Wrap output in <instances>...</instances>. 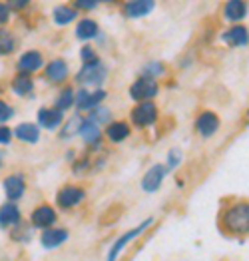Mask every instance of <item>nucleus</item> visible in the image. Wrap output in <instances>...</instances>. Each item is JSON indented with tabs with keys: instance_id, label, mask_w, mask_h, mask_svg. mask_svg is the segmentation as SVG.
I'll return each instance as SVG.
<instances>
[{
	"instance_id": "c9c22d12",
	"label": "nucleus",
	"mask_w": 249,
	"mask_h": 261,
	"mask_svg": "<svg viewBox=\"0 0 249 261\" xmlns=\"http://www.w3.org/2000/svg\"><path fill=\"white\" fill-rule=\"evenodd\" d=\"M88 90H80L78 94H76V104H78V108L84 110V106H86V102H88Z\"/></svg>"
},
{
	"instance_id": "6ab92c4d",
	"label": "nucleus",
	"mask_w": 249,
	"mask_h": 261,
	"mask_svg": "<svg viewBox=\"0 0 249 261\" xmlns=\"http://www.w3.org/2000/svg\"><path fill=\"white\" fill-rule=\"evenodd\" d=\"M20 221V210L14 203H4L0 205V227H10L18 225Z\"/></svg>"
},
{
	"instance_id": "7ed1b4c3",
	"label": "nucleus",
	"mask_w": 249,
	"mask_h": 261,
	"mask_svg": "<svg viewBox=\"0 0 249 261\" xmlns=\"http://www.w3.org/2000/svg\"><path fill=\"white\" fill-rule=\"evenodd\" d=\"M193 130L200 138L209 140V138H213L217 132L222 130V120H219V116L215 112L204 110V112L198 114V118L193 122Z\"/></svg>"
},
{
	"instance_id": "20e7f679",
	"label": "nucleus",
	"mask_w": 249,
	"mask_h": 261,
	"mask_svg": "<svg viewBox=\"0 0 249 261\" xmlns=\"http://www.w3.org/2000/svg\"><path fill=\"white\" fill-rule=\"evenodd\" d=\"M159 92V84L158 80L150 78V76H142L137 78L136 82L130 86V98L132 100H137L140 104L142 102H152Z\"/></svg>"
},
{
	"instance_id": "a211bd4d",
	"label": "nucleus",
	"mask_w": 249,
	"mask_h": 261,
	"mask_svg": "<svg viewBox=\"0 0 249 261\" xmlns=\"http://www.w3.org/2000/svg\"><path fill=\"white\" fill-rule=\"evenodd\" d=\"M68 76V64L64 60H52L46 66V78L50 82H64Z\"/></svg>"
},
{
	"instance_id": "ddd939ff",
	"label": "nucleus",
	"mask_w": 249,
	"mask_h": 261,
	"mask_svg": "<svg viewBox=\"0 0 249 261\" xmlns=\"http://www.w3.org/2000/svg\"><path fill=\"white\" fill-rule=\"evenodd\" d=\"M154 8H156L154 0H132L124 6V12L128 18H142V16H148Z\"/></svg>"
},
{
	"instance_id": "f704fd0d",
	"label": "nucleus",
	"mask_w": 249,
	"mask_h": 261,
	"mask_svg": "<svg viewBox=\"0 0 249 261\" xmlns=\"http://www.w3.org/2000/svg\"><path fill=\"white\" fill-rule=\"evenodd\" d=\"M8 20H10V6L0 2V26H4Z\"/></svg>"
},
{
	"instance_id": "f03ea898",
	"label": "nucleus",
	"mask_w": 249,
	"mask_h": 261,
	"mask_svg": "<svg viewBox=\"0 0 249 261\" xmlns=\"http://www.w3.org/2000/svg\"><path fill=\"white\" fill-rule=\"evenodd\" d=\"M154 225V218H148V219H144L140 225H136V227H132L130 231H126L120 240H116L114 241V245L110 247V251H108V261H118V257H120V253L132 243V241L136 240V238H140L144 231H148L150 227Z\"/></svg>"
},
{
	"instance_id": "aec40b11",
	"label": "nucleus",
	"mask_w": 249,
	"mask_h": 261,
	"mask_svg": "<svg viewBox=\"0 0 249 261\" xmlns=\"http://www.w3.org/2000/svg\"><path fill=\"white\" fill-rule=\"evenodd\" d=\"M76 16H78V12L72 8V6H66V4H60V6H56L54 8V12H52V18L56 24H60V26H66L70 22L76 20Z\"/></svg>"
},
{
	"instance_id": "f3484780",
	"label": "nucleus",
	"mask_w": 249,
	"mask_h": 261,
	"mask_svg": "<svg viewBox=\"0 0 249 261\" xmlns=\"http://www.w3.org/2000/svg\"><path fill=\"white\" fill-rule=\"evenodd\" d=\"M40 240L46 249H56L68 241V231L66 229H46Z\"/></svg>"
},
{
	"instance_id": "5701e85b",
	"label": "nucleus",
	"mask_w": 249,
	"mask_h": 261,
	"mask_svg": "<svg viewBox=\"0 0 249 261\" xmlns=\"http://www.w3.org/2000/svg\"><path fill=\"white\" fill-rule=\"evenodd\" d=\"M12 90L18 94V96H28V94H32V90H34V80L30 78V76H26V74H20V76H16L14 80H12Z\"/></svg>"
},
{
	"instance_id": "cd10ccee",
	"label": "nucleus",
	"mask_w": 249,
	"mask_h": 261,
	"mask_svg": "<svg viewBox=\"0 0 249 261\" xmlns=\"http://www.w3.org/2000/svg\"><path fill=\"white\" fill-rule=\"evenodd\" d=\"M165 74V66L161 64V62H150V64H146L144 68V76H150V78H159V76H163Z\"/></svg>"
},
{
	"instance_id": "e433bc0d",
	"label": "nucleus",
	"mask_w": 249,
	"mask_h": 261,
	"mask_svg": "<svg viewBox=\"0 0 249 261\" xmlns=\"http://www.w3.org/2000/svg\"><path fill=\"white\" fill-rule=\"evenodd\" d=\"M96 6H98L96 0H78V2H76V8H80V10H92V8H96Z\"/></svg>"
},
{
	"instance_id": "bb28decb",
	"label": "nucleus",
	"mask_w": 249,
	"mask_h": 261,
	"mask_svg": "<svg viewBox=\"0 0 249 261\" xmlns=\"http://www.w3.org/2000/svg\"><path fill=\"white\" fill-rule=\"evenodd\" d=\"M74 100H76V96H74L72 88H66V90L60 94V98L56 100V108L60 110V112H66V110L74 104Z\"/></svg>"
},
{
	"instance_id": "2eb2a0df",
	"label": "nucleus",
	"mask_w": 249,
	"mask_h": 261,
	"mask_svg": "<svg viewBox=\"0 0 249 261\" xmlns=\"http://www.w3.org/2000/svg\"><path fill=\"white\" fill-rule=\"evenodd\" d=\"M62 118L64 114L58 108H42L38 112V124L44 130H56L62 124Z\"/></svg>"
},
{
	"instance_id": "423d86ee",
	"label": "nucleus",
	"mask_w": 249,
	"mask_h": 261,
	"mask_svg": "<svg viewBox=\"0 0 249 261\" xmlns=\"http://www.w3.org/2000/svg\"><path fill=\"white\" fill-rule=\"evenodd\" d=\"M222 42L227 44L229 48H247L249 46V28L243 24H235L229 26L227 30H224L219 34Z\"/></svg>"
},
{
	"instance_id": "0eeeda50",
	"label": "nucleus",
	"mask_w": 249,
	"mask_h": 261,
	"mask_svg": "<svg viewBox=\"0 0 249 261\" xmlns=\"http://www.w3.org/2000/svg\"><path fill=\"white\" fill-rule=\"evenodd\" d=\"M158 120V106L154 102H142L132 110V122L137 128H148Z\"/></svg>"
},
{
	"instance_id": "1a4fd4ad",
	"label": "nucleus",
	"mask_w": 249,
	"mask_h": 261,
	"mask_svg": "<svg viewBox=\"0 0 249 261\" xmlns=\"http://www.w3.org/2000/svg\"><path fill=\"white\" fill-rule=\"evenodd\" d=\"M165 175H168V168H165L163 164L152 166V168L144 174V177H142V190L148 192V194H156L159 188H161Z\"/></svg>"
},
{
	"instance_id": "7c9ffc66",
	"label": "nucleus",
	"mask_w": 249,
	"mask_h": 261,
	"mask_svg": "<svg viewBox=\"0 0 249 261\" xmlns=\"http://www.w3.org/2000/svg\"><path fill=\"white\" fill-rule=\"evenodd\" d=\"M108 120H110V110L94 108V112H90V122L96 124V126H100V124H104V122H108Z\"/></svg>"
},
{
	"instance_id": "473e14b6",
	"label": "nucleus",
	"mask_w": 249,
	"mask_h": 261,
	"mask_svg": "<svg viewBox=\"0 0 249 261\" xmlns=\"http://www.w3.org/2000/svg\"><path fill=\"white\" fill-rule=\"evenodd\" d=\"M80 58H82V62H84V64H90V62H96V60H98V58H96V52H94V48H92V46H84V48H82Z\"/></svg>"
},
{
	"instance_id": "2f4dec72",
	"label": "nucleus",
	"mask_w": 249,
	"mask_h": 261,
	"mask_svg": "<svg viewBox=\"0 0 249 261\" xmlns=\"http://www.w3.org/2000/svg\"><path fill=\"white\" fill-rule=\"evenodd\" d=\"M12 116H14L12 106H10V104H6L4 100H0V126H4Z\"/></svg>"
},
{
	"instance_id": "dca6fc26",
	"label": "nucleus",
	"mask_w": 249,
	"mask_h": 261,
	"mask_svg": "<svg viewBox=\"0 0 249 261\" xmlns=\"http://www.w3.org/2000/svg\"><path fill=\"white\" fill-rule=\"evenodd\" d=\"M12 136H16V140H20L24 144H36L40 140V128L34 126V124L24 122V124L16 126V130L12 132Z\"/></svg>"
},
{
	"instance_id": "f8f14e48",
	"label": "nucleus",
	"mask_w": 249,
	"mask_h": 261,
	"mask_svg": "<svg viewBox=\"0 0 249 261\" xmlns=\"http://www.w3.org/2000/svg\"><path fill=\"white\" fill-rule=\"evenodd\" d=\"M32 225L34 227H42V229H50V225L52 223H56V212H54V207H50V205H38L34 212H32Z\"/></svg>"
},
{
	"instance_id": "4468645a",
	"label": "nucleus",
	"mask_w": 249,
	"mask_h": 261,
	"mask_svg": "<svg viewBox=\"0 0 249 261\" xmlns=\"http://www.w3.org/2000/svg\"><path fill=\"white\" fill-rule=\"evenodd\" d=\"M4 192L8 199H20L26 192V181L22 174H12L4 179Z\"/></svg>"
},
{
	"instance_id": "39448f33",
	"label": "nucleus",
	"mask_w": 249,
	"mask_h": 261,
	"mask_svg": "<svg viewBox=\"0 0 249 261\" xmlns=\"http://www.w3.org/2000/svg\"><path fill=\"white\" fill-rule=\"evenodd\" d=\"M106 76H108L106 66L100 60H96V62L82 66L80 72L76 74V80H78V84H94L96 86V84H102L106 80Z\"/></svg>"
},
{
	"instance_id": "393cba45",
	"label": "nucleus",
	"mask_w": 249,
	"mask_h": 261,
	"mask_svg": "<svg viewBox=\"0 0 249 261\" xmlns=\"http://www.w3.org/2000/svg\"><path fill=\"white\" fill-rule=\"evenodd\" d=\"M16 48V40L8 30H0V54H10Z\"/></svg>"
},
{
	"instance_id": "72a5a7b5",
	"label": "nucleus",
	"mask_w": 249,
	"mask_h": 261,
	"mask_svg": "<svg viewBox=\"0 0 249 261\" xmlns=\"http://www.w3.org/2000/svg\"><path fill=\"white\" fill-rule=\"evenodd\" d=\"M10 140H12V130L6 126H0V144L6 146V144H10Z\"/></svg>"
},
{
	"instance_id": "f257e3e1",
	"label": "nucleus",
	"mask_w": 249,
	"mask_h": 261,
	"mask_svg": "<svg viewBox=\"0 0 249 261\" xmlns=\"http://www.w3.org/2000/svg\"><path fill=\"white\" fill-rule=\"evenodd\" d=\"M222 229L229 238L249 236V199H233L222 212Z\"/></svg>"
},
{
	"instance_id": "9b49d317",
	"label": "nucleus",
	"mask_w": 249,
	"mask_h": 261,
	"mask_svg": "<svg viewBox=\"0 0 249 261\" xmlns=\"http://www.w3.org/2000/svg\"><path fill=\"white\" fill-rule=\"evenodd\" d=\"M44 64V58H42V54L38 52V50H28V52H24L22 56L18 58V72H22V74H32V72H36V70H40Z\"/></svg>"
},
{
	"instance_id": "c756f323",
	"label": "nucleus",
	"mask_w": 249,
	"mask_h": 261,
	"mask_svg": "<svg viewBox=\"0 0 249 261\" xmlns=\"http://www.w3.org/2000/svg\"><path fill=\"white\" fill-rule=\"evenodd\" d=\"M104 98H106V92L104 90H96V92H92V94H88V102H86V106H84V110H94L98 108L102 102H104Z\"/></svg>"
},
{
	"instance_id": "4be33fe9",
	"label": "nucleus",
	"mask_w": 249,
	"mask_h": 261,
	"mask_svg": "<svg viewBox=\"0 0 249 261\" xmlns=\"http://www.w3.org/2000/svg\"><path fill=\"white\" fill-rule=\"evenodd\" d=\"M108 138L112 140L114 144H120V142H124L128 136H130V126L126 124V122H112L110 126H108Z\"/></svg>"
},
{
	"instance_id": "412c9836",
	"label": "nucleus",
	"mask_w": 249,
	"mask_h": 261,
	"mask_svg": "<svg viewBox=\"0 0 249 261\" xmlns=\"http://www.w3.org/2000/svg\"><path fill=\"white\" fill-rule=\"evenodd\" d=\"M98 24L90 18H84V20L78 22V26H76V36L80 38V40H92V38H96L98 36Z\"/></svg>"
},
{
	"instance_id": "6e6552de",
	"label": "nucleus",
	"mask_w": 249,
	"mask_h": 261,
	"mask_svg": "<svg viewBox=\"0 0 249 261\" xmlns=\"http://www.w3.org/2000/svg\"><path fill=\"white\" fill-rule=\"evenodd\" d=\"M247 14H249V4L245 0H229V2L224 4V8H222L224 20H227L231 26L241 24V22L247 18Z\"/></svg>"
},
{
	"instance_id": "4c0bfd02",
	"label": "nucleus",
	"mask_w": 249,
	"mask_h": 261,
	"mask_svg": "<svg viewBox=\"0 0 249 261\" xmlns=\"http://www.w3.org/2000/svg\"><path fill=\"white\" fill-rule=\"evenodd\" d=\"M0 168H2V158H0Z\"/></svg>"
},
{
	"instance_id": "c85d7f7f",
	"label": "nucleus",
	"mask_w": 249,
	"mask_h": 261,
	"mask_svg": "<svg viewBox=\"0 0 249 261\" xmlns=\"http://www.w3.org/2000/svg\"><path fill=\"white\" fill-rule=\"evenodd\" d=\"M181 160H183V153H181L180 148H174V150H170V153H168V164H165L168 172H170V170H176V168H180Z\"/></svg>"
},
{
	"instance_id": "9d476101",
	"label": "nucleus",
	"mask_w": 249,
	"mask_h": 261,
	"mask_svg": "<svg viewBox=\"0 0 249 261\" xmlns=\"http://www.w3.org/2000/svg\"><path fill=\"white\" fill-rule=\"evenodd\" d=\"M84 190L82 188H76V186H66V188H62L60 192H58V196H56V203L60 205V207H64V210H70V207H74V205H78L82 199H84Z\"/></svg>"
},
{
	"instance_id": "a878e982",
	"label": "nucleus",
	"mask_w": 249,
	"mask_h": 261,
	"mask_svg": "<svg viewBox=\"0 0 249 261\" xmlns=\"http://www.w3.org/2000/svg\"><path fill=\"white\" fill-rule=\"evenodd\" d=\"M82 124H84V120H82L80 116H72L68 122H66L64 130H62V138H72V136L80 134V128H82Z\"/></svg>"
},
{
	"instance_id": "b1692460",
	"label": "nucleus",
	"mask_w": 249,
	"mask_h": 261,
	"mask_svg": "<svg viewBox=\"0 0 249 261\" xmlns=\"http://www.w3.org/2000/svg\"><path fill=\"white\" fill-rule=\"evenodd\" d=\"M80 136H82V140H84L86 144H96V142L100 140V128H98L96 124H92L90 120H88V122H84V124H82V128H80Z\"/></svg>"
}]
</instances>
